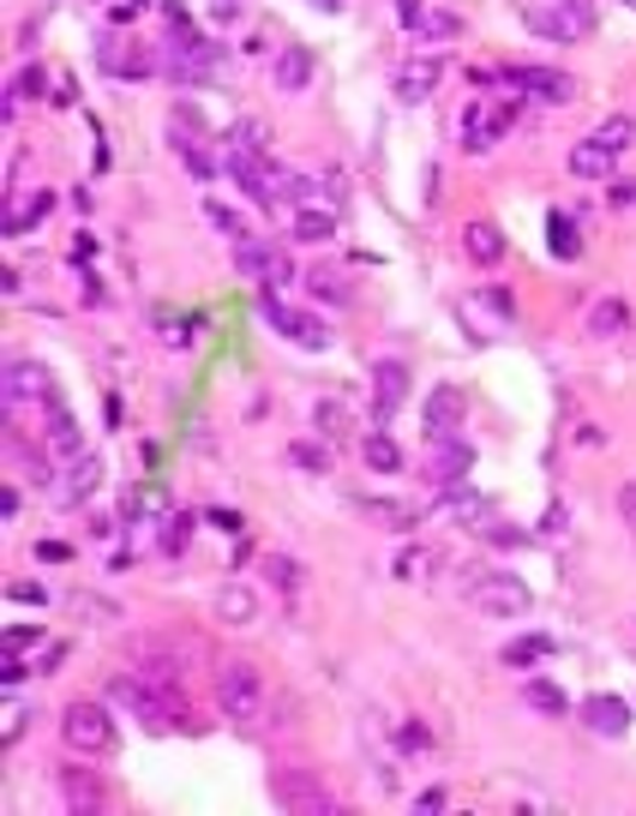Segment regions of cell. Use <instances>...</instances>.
<instances>
[{
    "label": "cell",
    "mask_w": 636,
    "mask_h": 816,
    "mask_svg": "<svg viewBox=\"0 0 636 816\" xmlns=\"http://www.w3.org/2000/svg\"><path fill=\"white\" fill-rule=\"evenodd\" d=\"M48 451H55V456H67V463H72V456H84V439H79V420H72V408L67 403H60V390H48Z\"/></svg>",
    "instance_id": "17"
},
{
    "label": "cell",
    "mask_w": 636,
    "mask_h": 816,
    "mask_svg": "<svg viewBox=\"0 0 636 816\" xmlns=\"http://www.w3.org/2000/svg\"><path fill=\"white\" fill-rule=\"evenodd\" d=\"M577 714H582V726L601 733V738H625L631 733V703H625V696H589Z\"/></svg>",
    "instance_id": "16"
},
{
    "label": "cell",
    "mask_w": 636,
    "mask_h": 816,
    "mask_svg": "<svg viewBox=\"0 0 636 816\" xmlns=\"http://www.w3.org/2000/svg\"><path fill=\"white\" fill-rule=\"evenodd\" d=\"M618 510H625V529L636 534V480H625V487H618Z\"/></svg>",
    "instance_id": "55"
},
{
    "label": "cell",
    "mask_w": 636,
    "mask_h": 816,
    "mask_svg": "<svg viewBox=\"0 0 636 816\" xmlns=\"http://www.w3.org/2000/svg\"><path fill=\"white\" fill-rule=\"evenodd\" d=\"M625 7H631V12H636V0H625Z\"/></svg>",
    "instance_id": "62"
},
{
    "label": "cell",
    "mask_w": 636,
    "mask_h": 816,
    "mask_svg": "<svg viewBox=\"0 0 636 816\" xmlns=\"http://www.w3.org/2000/svg\"><path fill=\"white\" fill-rule=\"evenodd\" d=\"M523 703H529L534 714H553V721H558V714H565V709H570V696H565V691H558V684H553V679H529V684H523Z\"/></svg>",
    "instance_id": "34"
},
{
    "label": "cell",
    "mask_w": 636,
    "mask_h": 816,
    "mask_svg": "<svg viewBox=\"0 0 636 816\" xmlns=\"http://www.w3.org/2000/svg\"><path fill=\"white\" fill-rule=\"evenodd\" d=\"M397 738H402V750H427V745H432V733H427L421 721H409V726H402Z\"/></svg>",
    "instance_id": "53"
},
{
    "label": "cell",
    "mask_w": 636,
    "mask_h": 816,
    "mask_svg": "<svg viewBox=\"0 0 636 816\" xmlns=\"http://www.w3.org/2000/svg\"><path fill=\"white\" fill-rule=\"evenodd\" d=\"M594 138H601V145L613 150V157H625V150H631V138H636V121H631V114H606V121L594 126Z\"/></svg>",
    "instance_id": "40"
},
{
    "label": "cell",
    "mask_w": 636,
    "mask_h": 816,
    "mask_svg": "<svg viewBox=\"0 0 636 816\" xmlns=\"http://www.w3.org/2000/svg\"><path fill=\"white\" fill-rule=\"evenodd\" d=\"M43 84H48L43 67H24L19 79H12V97H43Z\"/></svg>",
    "instance_id": "48"
},
{
    "label": "cell",
    "mask_w": 636,
    "mask_h": 816,
    "mask_svg": "<svg viewBox=\"0 0 636 816\" xmlns=\"http://www.w3.org/2000/svg\"><path fill=\"white\" fill-rule=\"evenodd\" d=\"M606 204H618V211H631V204H636V181H613V186H606Z\"/></svg>",
    "instance_id": "54"
},
{
    "label": "cell",
    "mask_w": 636,
    "mask_h": 816,
    "mask_svg": "<svg viewBox=\"0 0 636 816\" xmlns=\"http://www.w3.org/2000/svg\"><path fill=\"white\" fill-rule=\"evenodd\" d=\"M613 150L601 145V138H582V145H570V174H577V181H606V174H613Z\"/></svg>",
    "instance_id": "21"
},
{
    "label": "cell",
    "mask_w": 636,
    "mask_h": 816,
    "mask_svg": "<svg viewBox=\"0 0 636 816\" xmlns=\"http://www.w3.org/2000/svg\"><path fill=\"white\" fill-rule=\"evenodd\" d=\"M480 534H487L492 546H523V541H529V534L516 529V522H480Z\"/></svg>",
    "instance_id": "46"
},
{
    "label": "cell",
    "mask_w": 636,
    "mask_h": 816,
    "mask_svg": "<svg viewBox=\"0 0 636 816\" xmlns=\"http://www.w3.org/2000/svg\"><path fill=\"white\" fill-rule=\"evenodd\" d=\"M361 456H366V468H378V475H397L402 468V451H397V439H390L385 427L361 432Z\"/></svg>",
    "instance_id": "28"
},
{
    "label": "cell",
    "mask_w": 636,
    "mask_h": 816,
    "mask_svg": "<svg viewBox=\"0 0 636 816\" xmlns=\"http://www.w3.org/2000/svg\"><path fill=\"white\" fill-rule=\"evenodd\" d=\"M7 594H12V601H31V607H43V601H48L43 582H24V577H19V582H7Z\"/></svg>",
    "instance_id": "49"
},
{
    "label": "cell",
    "mask_w": 636,
    "mask_h": 816,
    "mask_svg": "<svg viewBox=\"0 0 636 816\" xmlns=\"http://www.w3.org/2000/svg\"><path fill=\"white\" fill-rule=\"evenodd\" d=\"M0 517H7V522L19 517V487H7V492H0Z\"/></svg>",
    "instance_id": "59"
},
{
    "label": "cell",
    "mask_w": 636,
    "mask_h": 816,
    "mask_svg": "<svg viewBox=\"0 0 636 816\" xmlns=\"http://www.w3.org/2000/svg\"><path fill=\"white\" fill-rule=\"evenodd\" d=\"M439 79H444V55H414L390 72V97H397L402 109H421V102L439 91Z\"/></svg>",
    "instance_id": "11"
},
{
    "label": "cell",
    "mask_w": 636,
    "mask_h": 816,
    "mask_svg": "<svg viewBox=\"0 0 636 816\" xmlns=\"http://www.w3.org/2000/svg\"><path fill=\"white\" fill-rule=\"evenodd\" d=\"M565 522H570V510H565V505H546V517L534 522V534H565Z\"/></svg>",
    "instance_id": "51"
},
{
    "label": "cell",
    "mask_w": 636,
    "mask_h": 816,
    "mask_svg": "<svg viewBox=\"0 0 636 816\" xmlns=\"http://www.w3.org/2000/svg\"><path fill=\"white\" fill-rule=\"evenodd\" d=\"M67 612H72V619H96V624H121V607L103 601V594H84V589L67 594Z\"/></svg>",
    "instance_id": "36"
},
{
    "label": "cell",
    "mask_w": 636,
    "mask_h": 816,
    "mask_svg": "<svg viewBox=\"0 0 636 816\" xmlns=\"http://www.w3.org/2000/svg\"><path fill=\"white\" fill-rule=\"evenodd\" d=\"M414 811H421V816H432V811H444V786H427V793L414 798Z\"/></svg>",
    "instance_id": "56"
},
{
    "label": "cell",
    "mask_w": 636,
    "mask_h": 816,
    "mask_svg": "<svg viewBox=\"0 0 636 816\" xmlns=\"http://www.w3.org/2000/svg\"><path fill=\"white\" fill-rule=\"evenodd\" d=\"M216 619L223 624H252L259 619V594H252L247 582H223V589H216Z\"/></svg>",
    "instance_id": "24"
},
{
    "label": "cell",
    "mask_w": 636,
    "mask_h": 816,
    "mask_svg": "<svg viewBox=\"0 0 636 816\" xmlns=\"http://www.w3.org/2000/svg\"><path fill=\"white\" fill-rule=\"evenodd\" d=\"M60 793H67L72 811H103V786H96L84 769H60Z\"/></svg>",
    "instance_id": "32"
},
{
    "label": "cell",
    "mask_w": 636,
    "mask_h": 816,
    "mask_svg": "<svg viewBox=\"0 0 636 816\" xmlns=\"http://www.w3.org/2000/svg\"><path fill=\"white\" fill-rule=\"evenodd\" d=\"M511 121H516V97H511V102H487V97H475V102L463 109V121H456V138H463V150L487 157V150L499 145L504 133H511Z\"/></svg>",
    "instance_id": "6"
},
{
    "label": "cell",
    "mask_w": 636,
    "mask_h": 816,
    "mask_svg": "<svg viewBox=\"0 0 636 816\" xmlns=\"http://www.w3.org/2000/svg\"><path fill=\"white\" fill-rule=\"evenodd\" d=\"M427 565H432L427 546H402V553H397V577H402V582H421V577H427Z\"/></svg>",
    "instance_id": "45"
},
{
    "label": "cell",
    "mask_w": 636,
    "mask_h": 816,
    "mask_svg": "<svg viewBox=\"0 0 636 816\" xmlns=\"http://www.w3.org/2000/svg\"><path fill=\"white\" fill-rule=\"evenodd\" d=\"M205 216H211V228H223V235H228V240H247V235H252V228H247V223H240V216H235V211H228V204H223V199H205Z\"/></svg>",
    "instance_id": "44"
},
{
    "label": "cell",
    "mask_w": 636,
    "mask_h": 816,
    "mask_svg": "<svg viewBox=\"0 0 636 816\" xmlns=\"http://www.w3.org/2000/svg\"><path fill=\"white\" fill-rule=\"evenodd\" d=\"M271 805L276 811H288V816H325V811H337V798L318 786V774L307 769H276L271 774Z\"/></svg>",
    "instance_id": "8"
},
{
    "label": "cell",
    "mask_w": 636,
    "mask_h": 816,
    "mask_svg": "<svg viewBox=\"0 0 636 816\" xmlns=\"http://www.w3.org/2000/svg\"><path fill=\"white\" fill-rule=\"evenodd\" d=\"M553 648H558V636H516V643H504V667H511V672H523V667H534V660H546V655H553Z\"/></svg>",
    "instance_id": "31"
},
{
    "label": "cell",
    "mask_w": 636,
    "mask_h": 816,
    "mask_svg": "<svg viewBox=\"0 0 636 816\" xmlns=\"http://www.w3.org/2000/svg\"><path fill=\"white\" fill-rule=\"evenodd\" d=\"M216 703H223V714H228V721H240V726L259 721V709H264L259 667H252V660H228V667L216 672Z\"/></svg>",
    "instance_id": "5"
},
{
    "label": "cell",
    "mask_w": 636,
    "mask_h": 816,
    "mask_svg": "<svg viewBox=\"0 0 636 816\" xmlns=\"http://www.w3.org/2000/svg\"><path fill=\"white\" fill-rule=\"evenodd\" d=\"M504 84L516 97H541V102H570V91H577V79L558 67H504Z\"/></svg>",
    "instance_id": "13"
},
{
    "label": "cell",
    "mask_w": 636,
    "mask_h": 816,
    "mask_svg": "<svg viewBox=\"0 0 636 816\" xmlns=\"http://www.w3.org/2000/svg\"><path fill=\"white\" fill-rule=\"evenodd\" d=\"M109 703L121 714H133L145 733H169V721L181 714V691H169V684H150L145 672H114L109 679Z\"/></svg>",
    "instance_id": "1"
},
{
    "label": "cell",
    "mask_w": 636,
    "mask_h": 816,
    "mask_svg": "<svg viewBox=\"0 0 636 816\" xmlns=\"http://www.w3.org/2000/svg\"><path fill=\"white\" fill-rule=\"evenodd\" d=\"M60 480H67V487H60L55 499L72 510V505H84V499H91V492H96V480H103V463H96V456L84 451V456H72V468H67V475H60Z\"/></svg>",
    "instance_id": "20"
},
{
    "label": "cell",
    "mask_w": 636,
    "mask_h": 816,
    "mask_svg": "<svg viewBox=\"0 0 636 816\" xmlns=\"http://www.w3.org/2000/svg\"><path fill=\"white\" fill-rule=\"evenodd\" d=\"M271 79H276V91H283V97H300V91L313 84V48H300V43L276 48V67H271Z\"/></svg>",
    "instance_id": "18"
},
{
    "label": "cell",
    "mask_w": 636,
    "mask_h": 816,
    "mask_svg": "<svg viewBox=\"0 0 636 816\" xmlns=\"http://www.w3.org/2000/svg\"><path fill=\"white\" fill-rule=\"evenodd\" d=\"M288 463L307 468V475H330V439H295L288 444Z\"/></svg>",
    "instance_id": "35"
},
{
    "label": "cell",
    "mask_w": 636,
    "mask_h": 816,
    "mask_svg": "<svg viewBox=\"0 0 636 816\" xmlns=\"http://www.w3.org/2000/svg\"><path fill=\"white\" fill-rule=\"evenodd\" d=\"M366 517L390 522V529H421V505H397V499H361Z\"/></svg>",
    "instance_id": "38"
},
{
    "label": "cell",
    "mask_w": 636,
    "mask_h": 816,
    "mask_svg": "<svg viewBox=\"0 0 636 816\" xmlns=\"http://www.w3.org/2000/svg\"><path fill=\"white\" fill-rule=\"evenodd\" d=\"M456 31H463V19H456V12L427 7V12H421V31H414V36H432V43H444V36H456Z\"/></svg>",
    "instance_id": "43"
},
{
    "label": "cell",
    "mask_w": 636,
    "mask_h": 816,
    "mask_svg": "<svg viewBox=\"0 0 636 816\" xmlns=\"http://www.w3.org/2000/svg\"><path fill=\"white\" fill-rule=\"evenodd\" d=\"M523 24L546 43H582L601 24V7L594 0H523Z\"/></svg>",
    "instance_id": "2"
},
{
    "label": "cell",
    "mask_w": 636,
    "mask_h": 816,
    "mask_svg": "<svg viewBox=\"0 0 636 816\" xmlns=\"http://www.w3.org/2000/svg\"><path fill=\"white\" fill-rule=\"evenodd\" d=\"M228 145H240V150H259V157H271V133H264V121H235V126H228Z\"/></svg>",
    "instance_id": "41"
},
{
    "label": "cell",
    "mask_w": 636,
    "mask_h": 816,
    "mask_svg": "<svg viewBox=\"0 0 636 816\" xmlns=\"http://www.w3.org/2000/svg\"><path fill=\"white\" fill-rule=\"evenodd\" d=\"M60 738L72 757H109L114 750V721L103 703H67L60 709Z\"/></svg>",
    "instance_id": "4"
},
{
    "label": "cell",
    "mask_w": 636,
    "mask_h": 816,
    "mask_svg": "<svg viewBox=\"0 0 636 816\" xmlns=\"http://www.w3.org/2000/svg\"><path fill=\"white\" fill-rule=\"evenodd\" d=\"M402 397H409V366H402V361H378L373 366V415H378V427L402 408Z\"/></svg>",
    "instance_id": "15"
},
{
    "label": "cell",
    "mask_w": 636,
    "mask_h": 816,
    "mask_svg": "<svg viewBox=\"0 0 636 816\" xmlns=\"http://www.w3.org/2000/svg\"><path fill=\"white\" fill-rule=\"evenodd\" d=\"M313 7H325V12H342V0H313Z\"/></svg>",
    "instance_id": "61"
},
{
    "label": "cell",
    "mask_w": 636,
    "mask_h": 816,
    "mask_svg": "<svg viewBox=\"0 0 636 816\" xmlns=\"http://www.w3.org/2000/svg\"><path fill=\"white\" fill-rule=\"evenodd\" d=\"M307 288H313V301H325V306H349V283H342L337 271H325V264H313L307 271Z\"/></svg>",
    "instance_id": "37"
},
{
    "label": "cell",
    "mask_w": 636,
    "mask_h": 816,
    "mask_svg": "<svg viewBox=\"0 0 636 816\" xmlns=\"http://www.w3.org/2000/svg\"><path fill=\"white\" fill-rule=\"evenodd\" d=\"M625 325H631V306H625V301H594V306H589V337H594V342L625 337Z\"/></svg>",
    "instance_id": "29"
},
{
    "label": "cell",
    "mask_w": 636,
    "mask_h": 816,
    "mask_svg": "<svg viewBox=\"0 0 636 816\" xmlns=\"http://www.w3.org/2000/svg\"><path fill=\"white\" fill-rule=\"evenodd\" d=\"M48 366L43 361H12L7 366V403H24V397H36V403H48Z\"/></svg>",
    "instance_id": "19"
},
{
    "label": "cell",
    "mask_w": 636,
    "mask_h": 816,
    "mask_svg": "<svg viewBox=\"0 0 636 816\" xmlns=\"http://www.w3.org/2000/svg\"><path fill=\"white\" fill-rule=\"evenodd\" d=\"M264 577H271L283 594H300V565H295L288 553H271V558H264Z\"/></svg>",
    "instance_id": "42"
},
{
    "label": "cell",
    "mask_w": 636,
    "mask_h": 816,
    "mask_svg": "<svg viewBox=\"0 0 636 816\" xmlns=\"http://www.w3.org/2000/svg\"><path fill=\"white\" fill-rule=\"evenodd\" d=\"M421 12H427V0H397V24H402V31H421Z\"/></svg>",
    "instance_id": "52"
},
{
    "label": "cell",
    "mask_w": 636,
    "mask_h": 816,
    "mask_svg": "<svg viewBox=\"0 0 636 816\" xmlns=\"http://www.w3.org/2000/svg\"><path fill=\"white\" fill-rule=\"evenodd\" d=\"M96 259V240L91 235H72V264H91Z\"/></svg>",
    "instance_id": "57"
},
{
    "label": "cell",
    "mask_w": 636,
    "mask_h": 816,
    "mask_svg": "<svg viewBox=\"0 0 636 816\" xmlns=\"http://www.w3.org/2000/svg\"><path fill=\"white\" fill-rule=\"evenodd\" d=\"M463 415H468V403H463V390H456V385H432L427 390V403H421L427 439H451V432H463Z\"/></svg>",
    "instance_id": "14"
},
{
    "label": "cell",
    "mask_w": 636,
    "mask_h": 816,
    "mask_svg": "<svg viewBox=\"0 0 636 816\" xmlns=\"http://www.w3.org/2000/svg\"><path fill=\"white\" fill-rule=\"evenodd\" d=\"M235 264H240V276H252L259 288H276V283H288V259L271 247L264 235H247V240H235Z\"/></svg>",
    "instance_id": "12"
},
{
    "label": "cell",
    "mask_w": 636,
    "mask_h": 816,
    "mask_svg": "<svg viewBox=\"0 0 636 816\" xmlns=\"http://www.w3.org/2000/svg\"><path fill=\"white\" fill-rule=\"evenodd\" d=\"M546 252H553V259H582V235H577V216L570 211H553L546 216Z\"/></svg>",
    "instance_id": "26"
},
{
    "label": "cell",
    "mask_w": 636,
    "mask_h": 816,
    "mask_svg": "<svg viewBox=\"0 0 636 816\" xmlns=\"http://www.w3.org/2000/svg\"><path fill=\"white\" fill-rule=\"evenodd\" d=\"M186 541H193V517H186V510H169V517H162L157 546H162L169 558H181V553H186Z\"/></svg>",
    "instance_id": "39"
},
{
    "label": "cell",
    "mask_w": 636,
    "mask_h": 816,
    "mask_svg": "<svg viewBox=\"0 0 636 816\" xmlns=\"http://www.w3.org/2000/svg\"><path fill=\"white\" fill-rule=\"evenodd\" d=\"M7 463L19 468V475L31 480V487H48V480H55V475H48V456L36 451V444H24L19 432H7Z\"/></svg>",
    "instance_id": "27"
},
{
    "label": "cell",
    "mask_w": 636,
    "mask_h": 816,
    "mask_svg": "<svg viewBox=\"0 0 636 816\" xmlns=\"http://www.w3.org/2000/svg\"><path fill=\"white\" fill-rule=\"evenodd\" d=\"M0 733H7V745H19V733H24V709L19 703L7 709V726H0Z\"/></svg>",
    "instance_id": "58"
},
{
    "label": "cell",
    "mask_w": 636,
    "mask_h": 816,
    "mask_svg": "<svg viewBox=\"0 0 636 816\" xmlns=\"http://www.w3.org/2000/svg\"><path fill=\"white\" fill-rule=\"evenodd\" d=\"M444 510H451V517L456 522H492L487 517V499H480V492H468V480H463V487H444Z\"/></svg>",
    "instance_id": "33"
},
{
    "label": "cell",
    "mask_w": 636,
    "mask_h": 816,
    "mask_svg": "<svg viewBox=\"0 0 636 816\" xmlns=\"http://www.w3.org/2000/svg\"><path fill=\"white\" fill-rule=\"evenodd\" d=\"M631 636H636V619H631Z\"/></svg>",
    "instance_id": "63"
},
{
    "label": "cell",
    "mask_w": 636,
    "mask_h": 816,
    "mask_svg": "<svg viewBox=\"0 0 636 816\" xmlns=\"http://www.w3.org/2000/svg\"><path fill=\"white\" fill-rule=\"evenodd\" d=\"M36 643H43L36 624H12V631H7V655H24V648H36Z\"/></svg>",
    "instance_id": "47"
},
{
    "label": "cell",
    "mask_w": 636,
    "mask_h": 816,
    "mask_svg": "<svg viewBox=\"0 0 636 816\" xmlns=\"http://www.w3.org/2000/svg\"><path fill=\"white\" fill-rule=\"evenodd\" d=\"M259 313H264V325H271V330H283V337L295 342V349H330V325H325V318L283 306V301H276V288H259Z\"/></svg>",
    "instance_id": "9"
},
{
    "label": "cell",
    "mask_w": 636,
    "mask_h": 816,
    "mask_svg": "<svg viewBox=\"0 0 636 816\" xmlns=\"http://www.w3.org/2000/svg\"><path fill=\"white\" fill-rule=\"evenodd\" d=\"M205 522H211V529H223V534H240V529H247V522H240V510H223V505L205 510Z\"/></svg>",
    "instance_id": "50"
},
{
    "label": "cell",
    "mask_w": 636,
    "mask_h": 816,
    "mask_svg": "<svg viewBox=\"0 0 636 816\" xmlns=\"http://www.w3.org/2000/svg\"><path fill=\"white\" fill-rule=\"evenodd\" d=\"M313 432H318V439H330V444L349 439V432H354L349 403H342V397H318V403H313Z\"/></svg>",
    "instance_id": "25"
},
{
    "label": "cell",
    "mask_w": 636,
    "mask_h": 816,
    "mask_svg": "<svg viewBox=\"0 0 636 816\" xmlns=\"http://www.w3.org/2000/svg\"><path fill=\"white\" fill-rule=\"evenodd\" d=\"M456 318L468 325V337H475V342H499L504 325L516 318V301H511V288L487 283V288H475V295L456 306Z\"/></svg>",
    "instance_id": "7"
},
{
    "label": "cell",
    "mask_w": 636,
    "mask_h": 816,
    "mask_svg": "<svg viewBox=\"0 0 636 816\" xmlns=\"http://www.w3.org/2000/svg\"><path fill=\"white\" fill-rule=\"evenodd\" d=\"M169 145L181 150V162L198 174V181H211V174L223 169V157H211V150H205V133H198V126H186V133H174V126H169Z\"/></svg>",
    "instance_id": "22"
},
{
    "label": "cell",
    "mask_w": 636,
    "mask_h": 816,
    "mask_svg": "<svg viewBox=\"0 0 636 816\" xmlns=\"http://www.w3.org/2000/svg\"><path fill=\"white\" fill-rule=\"evenodd\" d=\"M468 468H475V444L463 439V432H451V439H427V480L432 487H463Z\"/></svg>",
    "instance_id": "10"
},
{
    "label": "cell",
    "mask_w": 636,
    "mask_h": 816,
    "mask_svg": "<svg viewBox=\"0 0 636 816\" xmlns=\"http://www.w3.org/2000/svg\"><path fill=\"white\" fill-rule=\"evenodd\" d=\"M463 252H468L475 264H499V259H504V235H499V223L475 216V223L463 228Z\"/></svg>",
    "instance_id": "23"
},
{
    "label": "cell",
    "mask_w": 636,
    "mask_h": 816,
    "mask_svg": "<svg viewBox=\"0 0 636 816\" xmlns=\"http://www.w3.org/2000/svg\"><path fill=\"white\" fill-rule=\"evenodd\" d=\"M463 594L475 612H487V619H523V612L534 607L529 582L511 577V570H463Z\"/></svg>",
    "instance_id": "3"
},
{
    "label": "cell",
    "mask_w": 636,
    "mask_h": 816,
    "mask_svg": "<svg viewBox=\"0 0 636 816\" xmlns=\"http://www.w3.org/2000/svg\"><path fill=\"white\" fill-rule=\"evenodd\" d=\"M36 558H48V565H60V558H67V546H60V541H43V546H36Z\"/></svg>",
    "instance_id": "60"
},
{
    "label": "cell",
    "mask_w": 636,
    "mask_h": 816,
    "mask_svg": "<svg viewBox=\"0 0 636 816\" xmlns=\"http://www.w3.org/2000/svg\"><path fill=\"white\" fill-rule=\"evenodd\" d=\"M295 240H307V247H325V240H337V211L300 204V211H295Z\"/></svg>",
    "instance_id": "30"
}]
</instances>
